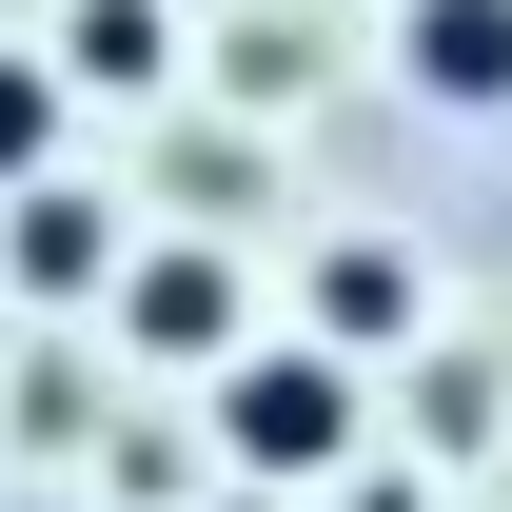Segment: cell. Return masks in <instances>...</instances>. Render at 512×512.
Segmentation results:
<instances>
[{"instance_id": "1", "label": "cell", "mask_w": 512, "mask_h": 512, "mask_svg": "<svg viewBox=\"0 0 512 512\" xmlns=\"http://www.w3.org/2000/svg\"><path fill=\"white\" fill-rule=\"evenodd\" d=\"M217 434H237V473H335L355 453V375L335 355H237L217 375Z\"/></svg>"}, {"instance_id": "4", "label": "cell", "mask_w": 512, "mask_h": 512, "mask_svg": "<svg viewBox=\"0 0 512 512\" xmlns=\"http://www.w3.org/2000/svg\"><path fill=\"white\" fill-rule=\"evenodd\" d=\"M119 276V217L99 197H20V296H99Z\"/></svg>"}, {"instance_id": "3", "label": "cell", "mask_w": 512, "mask_h": 512, "mask_svg": "<svg viewBox=\"0 0 512 512\" xmlns=\"http://www.w3.org/2000/svg\"><path fill=\"white\" fill-rule=\"evenodd\" d=\"M414 79L493 119V99H512V0H414Z\"/></svg>"}, {"instance_id": "2", "label": "cell", "mask_w": 512, "mask_h": 512, "mask_svg": "<svg viewBox=\"0 0 512 512\" xmlns=\"http://www.w3.org/2000/svg\"><path fill=\"white\" fill-rule=\"evenodd\" d=\"M119 316L158 335V355H237V276H217V256H138V276H119Z\"/></svg>"}, {"instance_id": "7", "label": "cell", "mask_w": 512, "mask_h": 512, "mask_svg": "<svg viewBox=\"0 0 512 512\" xmlns=\"http://www.w3.org/2000/svg\"><path fill=\"white\" fill-rule=\"evenodd\" d=\"M40 138H60V79H40V60H0V178H40Z\"/></svg>"}, {"instance_id": "6", "label": "cell", "mask_w": 512, "mask_h": 512, "mask_svg": "<svg viewBox=\"0 0 512 512\" xmlns=\"http://www.w3.org/2000/svg\"><path fill=\"white\" fill-rule=\"evenodd\" d=\"M79 79H158V0H79Z\"/></svg>"}, {"instance_id": "5", "label": "cell", "mask_w": 512, "mask_h": 512, "mask_svg": "<svg viewBox=\"0 0 512 512\" xmlns=\"http://www.w3.org/2000/svg\"><path fill=\"white\" fill-rule=\"evenodd\" d=\"M316 316L335 335H394V316H414V256H394V237H335L316 256Z\"/></svg>"}]
</instances>
